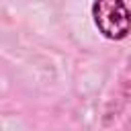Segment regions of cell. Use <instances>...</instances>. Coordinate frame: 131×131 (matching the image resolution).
Instances as JSON below:
<instances>
[{
	"instance_id": "obj_1",
	"label": "cell",
	"mask_w": 131,
	"mask_h": 131,
	"mask_svg": "<svg viewBox=\"0 0 131 131\" xmlns=\"http://www.w3.org/2000/svg\"><path fill=\"white\" fill-rule=\"evenodd\" d=\"M92 20L98 33L108 41H121L129 35L131 12L123 0H98L92 2Z\"/></svg>"
}]
</instances>
